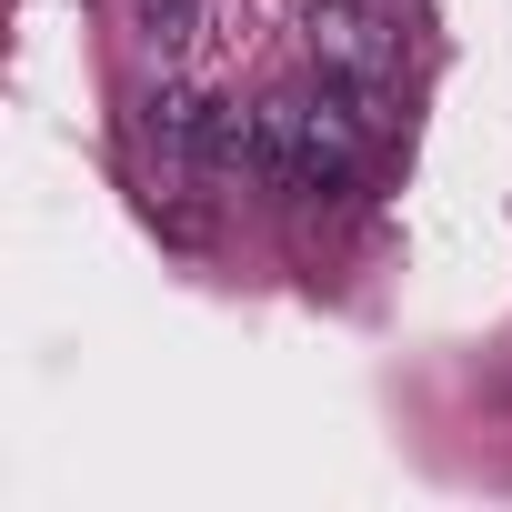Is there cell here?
<instances>
[{
    "label": "cell",
    "mask_w": 512,
    "mask_h": 512,
    "mask_svg": "<svg viewBox=\"0 0 512 512\" xmlns=\"http://www.w3.org/2000/svg\"><path fill=\"white\" fill-rule=\"evenodd\" d=\"M141 41L161 71H181V51L201 41V0H141Z\"/></svg>",
    "instance_id": "obj_3"
},
{
    "label": "cell",
    "mask_w": 512,
    "mask_h": 512,
    "mask_svg": "<svg viewBox=\"0 0 512 512\" xmlns=\"http://www.w3.org/2000/svg\"><path fill=\"white\" fill-rule=\"evenodd\" d=\"M302 31H312V71H332L352 91H392L402 81V41H392L382 11H362V0H312Z\"/></svg>",
    "instance_id": "obj_1"
},
{
    "label": "cell",
    "mask_w": 512,
    "mask_h": 512,
    "mask_svg": "<svg viewBox=\"0 0 512 512\" xmlns=\"http://www.w3.org/2000/svg\"><path fill=\"white\" fill-rule=\"evenodd\" d=\"M201 131H211V101L161 71V91H151V151H161V171L191 181V171H201Z\"/></svg>",
    "instance_id": "obj_2"
}]
</instances>
